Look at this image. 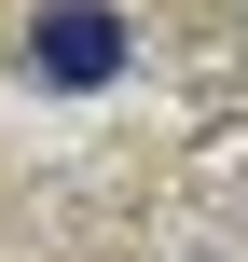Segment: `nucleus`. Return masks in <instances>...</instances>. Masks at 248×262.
<instances>
[{"mask_svg": "<svg viewBox=\"0 0 248 262\" xmlns=\"http://www.w3.org/2000/svg\"><path fill=\"white\" fill-rule=\"evenodd\" d=\"M28 69L41 83H110V69H138V28L110 0H41L28 14Z\"/></svg>", "mask_w": 248, "mask_h": 262, "instance_id": "f257e3e1", "label": "nucleus"}]
</instances>
